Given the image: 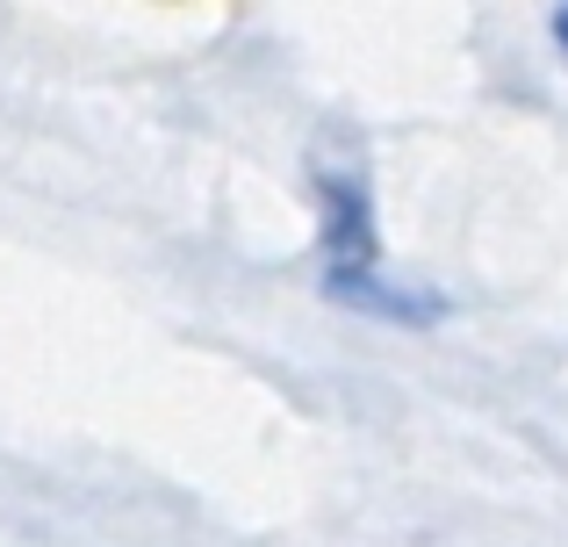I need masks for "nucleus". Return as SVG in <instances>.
Segmentation results:
<instances>
[{
  "label": "nucleus",
  "instance_id": "f257e3e1",
  "mask_svg": "<svg viewBox=\"0 0 568 547\" xmlns=\"http://www.w3.org/2000/svg\"><path fill=\"white\" fill-rule=\"evenodd\" d=\"M317 210H324V295L353 310H375L396 324H432L446 317L439 295L396 288L382 274V239H375V195L353 166H317Z\"/></svg>",
  "mask_w": 568,
  "mask_h": 547
},
{
  "label": "nucleus",
  "instance_id": "f03ea898",
  "mask_svg": "<svg viewBox=\"0 0 568 547\" xmlns=\"http://www.w3.org/2000/svg\"><path fill=\"white\" fill-rule=\"evenodd\" d=\"M555 43L568 51V8H555Z\"/></svg>",
  "mask_w": 568,
  "mask_h": 547
}]
</instances>
